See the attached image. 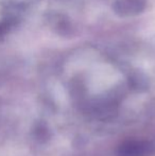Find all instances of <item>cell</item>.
<instances>
[{
  "instance_id": "obj_1",
  "label": "cell",
  "mask_w": 155,
  "mask_h": 156,
  "mask_svg": "<svg viewBox=\"0 0 155 156\" xmlns=\"http://www.w3.org/2000/svg\"><path fill=\"white\" fill-rule=\"evenodd\" d=\"M149 144L143 141H128L119 148L120 156H143L149 153Z\"/></svg>"
}]
</instances>
